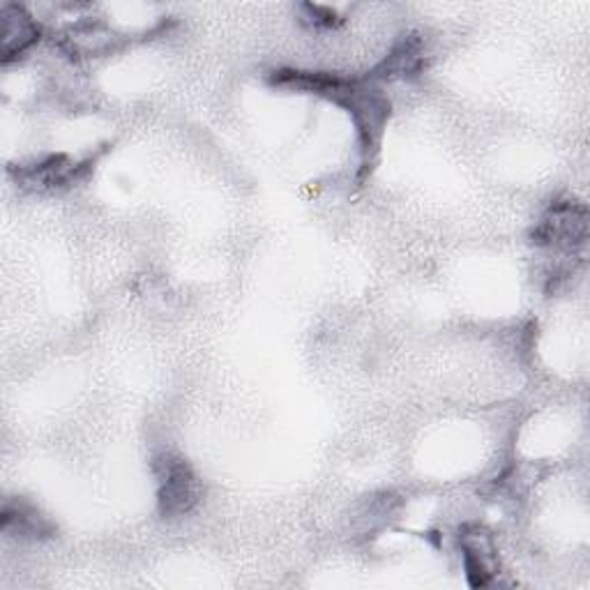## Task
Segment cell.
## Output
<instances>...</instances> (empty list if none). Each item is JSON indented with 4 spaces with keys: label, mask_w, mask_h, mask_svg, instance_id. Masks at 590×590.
Instances as JSON below:
<instances>
[{
    "label": "cell",
    "mask_w": 590,
    "mask_h": 590,
    "mask_svg": "<svg viewBox=\"0 0 590 590\" xmlns=\"http://www.w3.org/2000/svg\"><path fill=\"white\" fill-rule=\"evenodd\" d=\"M160 503L164 514L190 512L197 503L199 484L192 469L182 459H164V473L160 480Z\"/></svg>",
    "instance_id": "1"
},
{
    "label": "cell",
    "mask_w": 590,
    "mask_h": 590,
    "mask_svg": "<svg viewBox=\"0 0 590 590\" xmlns=\"http://www.w3.org/2000/svg\"><path fill=\"white\" fill-rule=\"evenodd\" d=\"M3 56L12 58L26 51L38 38V26L33 17L26 14L21 8H6L3 10Z\"/></svg>",
    "instance_id": "2"
}]
</instances>
